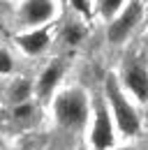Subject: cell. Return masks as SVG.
<instances>
[{
  "label": "cell",
  "instance_id": "cell-1",
  "mask_svg": "<svg viewBox=\"0 0 148 150\" xmlns=\"http://www.w3.org/2000/svg\"><path fill=\"white\" fill-rule=\"evenodd\" d=\"M56 115L67 127L83 125V120L88 115V102H86L83 93H79V90H65L56 99Z\"/></svg>",
  "mask_w": 148,
  "mask_h": 150
},
{
  "label": "cell",
  "instance_id": "cell-2",
  "mask_svg": "<svg viewBox=\"0 0 148 150\" xmlns=\"http://www.w3.org/2000/svg\"><path fill=\"white\" fill-rule=\"evenodd\" d=\"M107 93H109V99H111V104H113L116 120H118L120 129L125 132V134H137V129H139V118H137V113L132 111V106L125 102V97L120 95L118 83H116L113 76L107 79Z\"/></svg>",
  "mask_w": 148,
  "mask_h": 150
},
{
  "label": "cell",
  "instance_id": "cell-3",
  "mask_svg": "<svg viewBox=\"0 0 148 150\" xmlns=\"http://www.w3.org/2000/svg\"><path fill=\"white\" fill-rule=\"evenodd\" d=\"M144 16V7L139 0H132L127 7L123 9V14L116 21H111L109 25V42L111 44H120L123 39H127V35L139 25V21Z\"/></svg>",
  "mask_w": 148,
  "mask_h": 150
},
{
  "label": "cell",
  "instance_id": "cell-4",
  "mask_svg": "<svg viewBox=\"0 0 148 150\" xmlns=\"http://www.w3.org/2000/svg\"><path fill=\"white\" fill-rule=\"evenodd\" d=\"M53 16V2L51 0H26L21 5V19L28 25H42Z\"/></svg>",
  "mask_w": 148,
  "mask_h": 150
},
{
  "label": "cell",
  "instance_id": "cell-5",
  "mask_svg": "<svg viewBox=\"0 0 148 150\" xmlns=\"http://www.w3.org/2000/svg\"><path fill=\"white\" fill-rule=\"evenodd\" d=\"M125 83H127V88L137 95L141 102L148 99V72H146L144 65L130 62L127 69H125Z\"/></svg>",
  "mask_w": 148,
  "mask_h": 150
},
{
  "label": "cell",
  "instance_id": "cell-6",
  "mask_svg": "<svg viewBox=\"0 0 148 150\" xmlns=\"http://www.w3.org/2000/svg\"><path fill=\"white\" fill-rule=\"evenodd\" d=\"M92 143H95V148L104 150L109 148L111 143H113V132H111V122H109V115L107 111L100 106V111H97V120H95V129H92Z\"/></svg>",
  "mask_w": 148,
  "mask_h": 150
},
{
  "label": "cell",
  "instance_id": "cell-7",
  "mask_svg": "<svg viewBox=\"0 0 148 150\" xmlns=\"http://www.w3.org/2000/svg\"><path fill=\"white\" fill-rule=\"evenodd\" d=\"M46 44H49V33L46 30H35V33H28V35L18 37V46L26 53H39Z\"/></svg>",
  "mask_w": 148,
  "mask_h": 150
},
{
  "label": "cell",
  "instance_id": "cell-8",
  "mask_svg": "<svg viewBox=\"0 0 148 150\" xmlns=\"http://www.w3.org/2000/svg\"><path fill=\"white\" fill-rule=\"evenodd\" d=\"M58 79H60V69H58L56 65L46 67V69L42 72V79H39V95L46 97V95L53 90V86L58 83Z\"/></svg>",
  "mask_w": 148,
  "mask_h": 150
},
{
  "label": "cell",
  "instance_id": "cell-9",
  "mask_svg": "<svg viewBox=\"0 0 148 150\" xmlns=\"http://www.w3.org/2000/svg\"><path fill=\"white\" fill-rule=\"evenodd\" d=\"M123 2H125V0H100V2H97V7H100V14H102L104 19H111L116 12H120Z\"/></svg>",
  "mask_w": 148,
  "mask_h": 150
},
{
  "label": "cell",
  "instance_id": "cell-10",
  "mask_svg": "<svg viewBox=\"0 0 148 150\" xmlns=\"http://www.w3.org/2000/svg\"><path fill=\"white\" fill-rule=\"evenodd\" d=\"M63 37H65L67 44H79V42L83 39V28H81V25H76V23H70V25L65 28Z\"/></svg>",
  "mask_w": 148,
  "mask_h": 150
},
{
  "label": "cell",
  "instance_id": "cell-11",
  "mask_svg": "<svg viewBox=\"0 0 148 150\" xmlns=\"http://www.w3.org/2000/svg\"><path fill=\"white\" fill-rule=\"evenodd\" d=\"M12 56L5 51V49H0V74H7V72H12Z\"/></svg>",
  "mask_w": 148,
  "mask_h": 150
},
{
  "label": "cell",
  "instance_id": "cell-12",
  "mask_svg": "<svg viewBox=\"0 0 148 150\" xmlns=\"http://www.w3.org/2000/svg\"><path fill=\"white\" fill-rule=\"evenodd\" d=\"M28 93H30V88H28V83H18L16 88L12 90V99H14V102H21V99H23V97H26Z\"/></svg>",
  "mask_w": 148,
  "mask_h": 150
},
{
  "label": "cell",
  "instance_id": "cell-13",
  "mask_svg": "<svg viewBox=\"0 0 148 150\" xmlns=\"http://www.w3.org/2000/svg\"><path fill=\"white\" fill-rule=\"evenodd\" d=\"M30 113H33V106H30V104H26V106H18V109H16V118H28Z\"/></svg>",
  "mask_w": 148,
  "mask_h": 150
},
{
  "label": "cell",
  "instance_id": "cell-14",
  "mask_svg": "<svg viewBox=\"0 0 148 150\" xmlns=\"http://www.w3.org/2000/svg\"><path fill=\"white\" fill-rule=\"evenodd\" d=\"M72 2H74V7H76L81 14H88V2H86V0H72Z\"/></svg>",
  "mask_w": 148,
  "mask_h": 150
},
{
  "label": "cell",
  "instance_id": "cell-15",
  "mask_svg": "<svg viewBox=\"0 0 148 150\" xmlns=\"http://www.w3.org/2000/svg\"><path fill=\"white\" fill-rule=\"evenodd\" d=\"M120 150H130V148H120Z\"/></svg>",
  "mask_w": 148,
  "mask_h": 150
}]
</instances>
